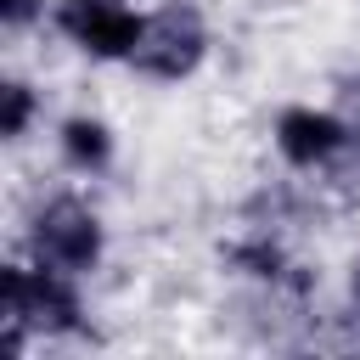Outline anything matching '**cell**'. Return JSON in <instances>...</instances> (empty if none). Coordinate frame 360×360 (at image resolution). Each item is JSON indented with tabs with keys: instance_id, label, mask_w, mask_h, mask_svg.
<instances>
[{
	"instance_id": "2",
	"label": "cell",
	"mask_w": 360,
	"mask_h": 360,
	"mask_svg": "<svg viewBox=\"0 0 360 360\" xmlns=\"http://www.w3.org/2000/svg\"><path fill=\"white\" fill-rule=\"evenodd\" d=\"M22 253L34 264H51L84 281L107 259V219L79 191H45L22 219Z\"/></svg>"
},
{
	"instance_id": "7",
	"label": "cell",
	"mask_w": 360,
	"mask_h": 360,
	"mask_svg": "<svg viewBox=\"0 0 360 360\" xmlns=\"http://www.w3.org/2000/svg\"><path fill=\"white\" fill-rule=\"evenodd\" d=\"M34 118H39L34 84H28V79H6V84H0V135L17 146V141L34 129Z\"/></svg>"
},
{
	"instance_id": "5",
	"label": "cell",
	"mask_w": 360,
	"mask_h": 360,
	"mask_svg": "<svg viewBox=\"0 0 360 360\" xmlns=\"http://www.w3.org/2000/svg\"><path fill=\"white\" fill-rule=\"evenodd\" d=\"M51 28L90 62H129L146 28V11L129 0H56Z\"/></svg>"
},
{
	"instance_id": "1",
	"label": "cell",
	"mask_w": 360,
	"mask_h": 360,
	"mask_svg": "<svg viewBox=\"0 0 360 360\" xmlns=\"http://www.w3.org/2000/svg\"><path fill=\"white\" fill-rule=\"evenodd\" d=\"M0 321H6V354H22L28 338H73L84 332V292L79 276L34 264L28 253L0 270Z\"/></svg>"
},
{
	"instance_id": "9",
	"label": "cell",
	"mask_w": 360,
	"mask_h": 360,
	"mask_svg": "<svg viewBox=\"0 0 360 360\" xmlns=\"http://www.w3.org/2000/svg\"><path fill=\"white\" fill-rule=\"evenodd\" d=\"M349 298H354V309H360V259L349 264Z\"/></svg>"
},
{
	"instance_id": "3",
	"label": "cell",
	"mask_w": 360,
	"mask_h": 360,
	"mask_svg": "<svg viewBox=\"0 0 360 360\" xmlns=\"http://www.w3.org/2000/svg\"><path fill=\"white\" fill-rule=\"evenodd\" d=\"M214 51V28H208V11L197 0H158L146 11V28H141V45L135 56L124 62L129 73L152 79V84H186Z\"/></svg>"
},
{
	"instance_id": "8",
	"label": "cell",
	"mask_w": 360,
	"mask_h": 360,
	"mask_svg": "<svg viewBox=\"0 0 360 360\" xmlns=\"http://www.w3.org/2000/svg\"><path fill=\"white\" fill-rule=\"evenodd\" d=\"M45 11H51L45 0H0V28L17 39V34H28L34 22H45Z\"/></svg>"
},
{
	"instance_id": "6",
	"label": "cell",
	"mask_w": 360,
	"mask_h": 360,
	"mask_svg": "<svg viewBox=\"0 0 360 360\" xmlns=\"http://www.w3.org/2000/svg\"><path fill=\"white\" fill-rule=\"evenodd\" d=\"M112 152H118V141H112V124H107V118H96V112H68V118L56 124V158H62V169H73V174H101V169H112Z\"/></svg>"
},
{
	"instance_id": "4",
	"label": "cell",
	"mask_w": 360,
	"mask_h": 360,
	"mask_svg": "<svg viewBox=\"0 0 360 360\" xmlns=\"http://www.w3.org/2000/svg\"><path fill=\"white\" fill-rule=\"evenodd\" d=\"M349 141H354V118L338 112V107H315V101H287L270 124V146L292 174H321L326 180L343 163Z\"/></svg>"
}]
</instances>
